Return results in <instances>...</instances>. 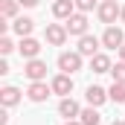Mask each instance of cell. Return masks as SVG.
<instances>
[{
	"mask_svg": "<svg viewBox=\"0 0 125 125\" xmlns=\"http://www.w3.org/2000/svg\"><path fill=\"white\" fill-rule=\"evenodd\" d=\"M0 102H3L6 108L18 105V102H21V90H18V87H12V84H9V87H3V90H0Z\"/></svg>",
	"mask_w": 125,
	"mask_h": 125,
	"instance_id": "16",
	"label": "cell"
},
{
	"mask_svg": "<svg viewBox=\"0 0 125 125\" xmlns=\"http://www.w3.org/2000/svg\"><path fill=\"white\" fill-rule=\"evenodd\" d=\"M108 96H111V102H125V82H114Z\"/></svg>",
	"mask_w": 125,
	"mask_h": 125,
	"instance_id": "19",
	"label": "cell"
},
{
	"mask_svg": "<svg viewBox=\"0 0 125 125\" xmlns=\"http://www.w3.org/2000/svg\"><path fill=\"white\" fill-rule=\"evenodd\" d=\"M84 99H87V105H93V108H102L111 96H108V90L105 87H99V84H90L87 87V93H84Z\"/></svg>",
	"mask_w": 125,
	"mask_h": 125,
	"instance_id": "9",
	"label": "cell"
},
{
	"mask_svg": "<svg viewBox=\"0 0 125 125\" xmlns=\"http://www.w3.org/2000/svg\"><path fill=\"white\" fill-rule=\"evenodd\" d=\"M79 122H82V125H99V122H102V114L90 105V108H84V111L79 114Z\"/></svg>",
	"mask_w": 125,
	"mask_h": 125,
	"instance_id": "17",
	"label": "cell"
},
{
	"mask_svg": "<svg viewBox=\"0 0 125 125\" xmlns=\"http://www.w3.org/2000/svg\"><path fill=\"white\" fill-rule=\"evenodd\" d=\"M64 125H82V122H79V119H67Z\"/></svg>",
	"mask_w": 125,
	"mask_h": 125,
	"instance_id": "24",
	"label": "cell"
},
{
	"mask_svg": "<svg viewBox=\"0 0 125 125\" xmlns=\"http://www.w3.org/2000/svg\"><path fill=\"white\" fill-rule=\"evenodd\" d=\"M12 50H15V44H12L9 38H0V52H3V55H9Z\"/></svg>",
	"mask_w": 125,
	"mask_h": 125,
	"instance_id": "22",
	"label": "cell"
},
{
	"mask_svg": "<svg viewBox=\"0 0 125 125\" xmlns=\"http://www.w3.org/2000/svg\"><path fill=\"white\" fill-rule=\"evenodd\" d=\"M99 44H102V41L93 38V35H82V38H79V52L87 55V58H93L96 52H99Z\"/></svg>",
	"mask_w": 125,
	"mask_h": 125,
	"instance_id": "10",
	"label": "cell"
},
{
	"mask_svg": "<svg viewBox=\"0 0 125 125\" xmlns=\"http://www.w3.org/2000/svg\"><path fill=\"white\" fill-rule=\"evenodd\" d=\"M18 6H21L18 0H0V15L9 21V18H15V15H18Z\"/></svg>",
	"mask_w": 125,
	"mask_h": 125,
	"instance_id": "18",
	"label": "cell"
},
{
	"mask_svg": "<svg viewBox=\"0 0 125 125\" xmlns=\"http://www.w3.org/2000/svg\"><path fill=\"white\" fill-rule=\"evenodd\" d=\"M111 125H125V122H122V119H114V122H111Z\"/></svg>",
	"mask_w": 125,
	"mask_h": 125,
	"instance_id": "27",
	"label": "cell"
},
{
	"mask_svg": "<svg viewBox=\"0 0 125 125\" xmlns=\"http://www.w3.org/2000/svg\"><path fill=\"white\" fill-rule=\"evenodd\" d=\"M52 15L61 18V21L73 18V15H76V3H73V0H55V3H52Z\"/></svg>",
	"mask_w": 125,
	"mask_h": 125,
	"instance_id": "12",
	"label": "cell"
},
{
	"mask_svg": "<svg viewBox=\"0 0 125 125\" xmlns=\"http://www.w3.org/2000/svg\"><path fill=\"white\" fill-rule=\"evenodd\" d=\"M111 67H114V64H111V58H108L105 52H96L93 58H90V70H93V73H111Z\"/></svg>",
	"mask_w": 125,
	"mask_h": 125,
	"instance_id": "15",
	"label": "cell"
},
{
	"mask_svg": "<svg viewBox=\"0 0 125 125\" xmlns=\"http://www.w3.org/2000/svg\"><path fill=\"white\" fill-rule=\"evenodd\" d=\"M67 26H61V23H47V41L52 44V47H61L64 41H67Z\"/></svg>",
	"mask_w": 125,
	"mask_h": 125,
	"instance_id": "7",
	"label": "cell"
},
{
	"mask_svg": "<svg viewBox=\"0 0 125 125\" xmlns=\"http://www.w3.org/2000/svg\"><path fill=\"white\" fill-rule=\"evenodd\" d=\"M102 44H105L108 50H119L125 44V32L119 29V26H108V29L102 32Z\"/></svg>",
	"mask_w": 125,
	"mask_h": 125,
	"instance_id": "4",
	"label": "cell"
},
{
	"mask_svg": "<svg viewBox=\"0 0 125 125\" xmlns=\"http://www.w3.org/2000/svg\"><path fill=\"white\" fill-rule=\"evenodd\" d=\"M58 70H61V73H70V76L79 73V70H82V52H79V50H76V52H61V55H58Z\"/></svg>",
	"mask_w": 125,
	"mask_h": 125,
	"instance_id": "2",
	"label": "cell"
},
{
	"mask_svg": "<svg viewBox=\"0 0 125 125\" xmlns=\"http://www.w3.org/2000/svg\"><path fill=\"white\" fill-rule=\"evenodd\" d=\"M12 29H15V35H21V38H29L32 29H35V21H32V18H18V21L12 23Z\"/></svg>",
	"mask_w": 125,
	"mask_h": 125,
	"instance_id": "14",
	"label": "cell"
},
{
	"mask_svg": "<svg viewBox=\"0 0 125 125\" xmlns=\"http://www.w3.org/2000/svg\"><path fill=\"white\" fill-rule=\"evenodd\" d=\"M50 84H52V93H58V96H70L73 93V79H70V73H58Z\"/></svg>",
	"mask_w": 125,
	"mask_h": 125,
	"instance_id": "6",
	"label": "cell"
},
{
	"mask_svg": "<svg viewBox=\"0 0 125 125\" xmlns=\"http://www.w3.org/2000/svg\"><path fill=\"white\" fill-rule=\"evenodd\" d=\"M73 3H76V12H84V15H87V12L93 9L96 0H73Z\"/></svg>",
	"mask_w": 125,
	"mask_h": 125,
	"instance_id": "21",
	"label": "cell"
},
{
	"mask_svg": "<svg viewBox=\"0 0 125 125\" xmlns=\"http://www.w3.org/2000/svg\"><path fill=\"white\" fill-rule=\"evenodd\" d=\"M111 73H114V82H125V61L114 64V67H111Z\"/></svg>",
	"mask_w": 125,
	"mask_h": 125,
	"instance_id": "20",
	"label": "cell"
},
{
	"mask_svg": "<svg viewBox=\"0 0 125 125\" xmlns=\"http://www.w3.org/2000/svg\"><path fill=\"white\" fill-rule=\"evenodd\" d=\"M18 3H21V6H26V9H32V6H38L41 0H18Z\"/></svg>",
	"mask_w": 125,
	"mask_h": 125,
	"instance_id": "23",
	"label": "cell"
},
{
	"mask_svg": "<svg viewBox=\"0 0 125 125\" xmlns=\"http://www.w3.org/2000/svg\"><path fill=\"white\" fill-rule=\"evenodd\" d=\"M67 32L70 35H76V38H82V35H87V15L84 12H76L73 18H67Z\"/></svg>",
	"mask_w": 125,
	"mask_h": 125,
	"instance_id": "3",
	"label": "cell"
},
{
	"mask_svg": "<svg viewBox=\"0 0 125 125\" xmlns=\"http://www.w3.org/2000/svg\"><path fill=\"white\" fill-rule=\"evenodd\" d=\"M18 50H21V55L29 61V58H38V52H41V44L35 41V38H21V44H18Z\"/></svg>",
	"mask_w": 125,
	"mask_h": 125,
	"instance_id": "11",
	"label": "cell"
},
{
	"mask_svg": "<svg viewBox=\"0 0 125 125\" xmlns=\"http://www.w3.org/2000/svg\"><path fill=\"white\" fill-rule=\"evenodd\" d=\"M58 114H61L64 119H73V116H79L82 111H79V102L76 99H70V96H64L61 105H58Z\"/></svg>",
	"mask_w": 125,
	"mask_h": 125,
	"instance_id": "13",
	"label": "cell"
},
{
	"mask_svg": "<svg viewBox=\"0 0 125 125\" xmlns=\"http://www.w3.org/2000/svg\"><path fill=\"white\" fill-rule=\"evenodd\" d=\"M50 93H52V84H47V82H29V90H26V96H29L32 102H44Z\"/></svg>",
	"mask_w": 125,
	"mask_h": 125,
	"instance_id": "8",
	"label": "cell"
},
{
	"mask_svg": "<svg viewBox=\"0 0 125 125\" xmlns=\"http://www.w3.org/2000/svg\"><path fill=\"white\" fill-rule=\"evenodd\" d=\"M23 76H26L29 82H47V61L29 58V61L23 64Z\"/></svg>",
	"mask_w": 125,
	"mask_h": 125,
	"instance_id": "1",
	"label": "cell"
},
{
	"mask_svg": "<svg viewBox=\"0 0 125 125\" xmlns=\"http://www.w3.org/2000/svg\"><path fill=\"white\" fill-rule=\"evenodd\" d=\"M119 55H122V61H125V44H122V47H119Z\"/></svg>",
	"mask_w": 125,
	"mask_h": 125,
	"instance_id": "26",
	"label": "cell"
},
{
	"mask_svg": "<svg viewBox=\"0 0 125 125\" xmlns=\"http://www.w3.org/2000/svg\"><path fill=\"white\" fill-rule=\"evenodd\" d=\"M119 21H122V23H125V6H122V12H119Z\"/></svg>",
	"mask_w": 125,
	"mask_h": 125,
	"instance_id": "25",
	"label": "cell"
},
{
	"mask_svg": "<svg viewBox=\"0 0 125 125\" xmlns=\"http://www.w3.org/2000/svg\"><path fill=\"white\" fill-rule=\"evenodd\" d=\"M119 6H116V0H102V6H99V21L102 23H108V26H114V21L119 18Z\"/></svg>",
	"mask_w": 125,
	"mask_h": 125,
	"instance_id": "5",
	"label": "cell"
}]
</instances>
